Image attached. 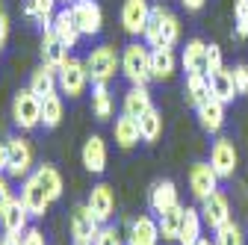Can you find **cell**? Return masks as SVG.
<instances>
[{"instance_id":"7402d4cb","label":"cell","mask_w":248,"mask_h":245,"mask_svg":"<svg viewBox=\"0 0 248 245\" xmlns=\"http://www.w3.org/2000/svg\"><path fill=\"white\" fill-rule=\"evenodd\" d=\"M0 228H3V233H9V236H21L30 228V213H27V207H24L21 198H15L6 207V213L0 216Z\"/></svg>"},{"instance_id":"3957f363","label":"cell","mask_w":248,"mask_h":245,"mask_svg":"<svg viewBox=\"0 0 248 245\" xmlns=\"http://www.w3.org/2000/svg\"><path fill=\"white\" fill-rule=\"evenodd\" d=\"M121 74L130 80V86H148V80H151V47L130 42L121 50Z\"/></svg>"},{"instance_id":"7a4b0ae2","label":"cell","mask_w":248,"mask_h":245,"mask_svg":"<svg viewBox=\"0 0 248 245\" xmlns=\"http://www.w3.org/2000/svg\"><path fill=\"white\" fill-rule=\"evenodd\" d=\"M86 71H89V83H109L115 77V71H121V53L112 45H98L92 47V53L83 59Z\"/></svg>"},{"instance_id":"9a60e30c","label":"cell","mask_w":248,"mask_h":245,"mask_svg":"<svg viewBox=\"0 0 248 245\" xmlns=\"http://www.w3.org/2000/svg\"><path fill=\"white\" fill-rule=\"evenodd\" d=\"M80 160H83V168H86L89 174H101V171L107 168V142H104L98 133L89 136V139L83 142Z\"/></svg>"},{"instance_id":"e0dca14e","label":"cell","mask_w":248,"mask_h":245,"mask_svg":"<svg viewBox=\"0 0 248 245\" xmlns=\"http://www.w3.org/2000/svg\"><path fill=\"white\" fill-rule=\"evenodd\" d=\"M174 204H180V198H177V186H174V180H157L151 186V195H148V207H151V213H166V210H171Z\"/></svg>"},{"instance_id":"d6986e66","label":"cell","mask_w":248,"mask_h":245,"mask_svg":"<svg viewBox=\"0 0 248 245\" xmlns=\"http://www.w3.org/2000/svg\"><path fill=\"white\" fill-rule=\"evenodd\" d=\"M177 71L174 47H151V80H171Z\"/></svg>"},{"instance_id":"83f0119b","label":"cell","mask_w":248,"mask_h":245,"mask_svg":"<svg viewBox=\"0 0 248 245\" xmlns=\"http://www.w3.org/2000/svg\"><path fill=\"white\" fill-rule=\"evenodd\" d=\"M183 216H186V207L183 204H174L171 210L160 213L157 216V225H160V236L166 242H177L180 236V225H183Z\"/></svg>"},{"instance_id":"e575fe53","label":"cell","mask_w":248,"mask_h":245,"mask_svg":"<svg viewBox=\"0 0 248 245\" xmlns=\"http://www.w3.org/2000/svg\"><path fill=\"white\" fill-rule=\"evenodd\" d=\"M139 130H142V142H157L163 136V115L157 109H148L139 118Z\"/></svg>"},{"instance_id":"5b68a950","label":"cell","mask_w":248,"mask_h":245,"mask_svg":"<svg viewBox=\"0 0 248 245\" xmlns=\"http://www.w3.org/2000/svg\"><path fill=\"white\" fill-rule=\"evenodd\" d=\"M59 77V92L62 95H68V98H80L86 86H89V71H86V62L83 59H74L68 56L65 62H62V68L56 71Z\"/></svg>"},{"instance_id":"ac0fdd59","label":"cell","mask_w":248,"mask_h":245,"mask_svg":"<svg viewBox=\"0 0 248 245\" xmlns=\"http://www.w3.org/2000/svg\"><path fill=\"white\" fill-rule=\"evenodd\" d=\"M198 124H201V130H207V133H219L222 127H225V104L219 101V98H207L198 109Z\"/></svg>"},{"instance_id":"6da1fadb","label":"cell","mask_w":248,"mask_h":245,"mask_svg":"<svg viewBox=\"0 0 248 245\" xmlns=\"http://www.w3.org/2000/svg\"><path fill=\"white\" fill-rule=\"evenodd\" d=\"M145 45L148 47H174L180 42V21L166 6H151V18L145 27Z\"/></svg>"},{"instance_id":"60d3db41","label":"cell","mask_w":248,"mask_h":245,"mask_svg":"<svg viewBox=\"0 0 248 245\" xmlns=\"http://www.w3.org/2000/svg\"><path fill=\"white\" fill-rule=\"evenodd\" d=\"M15 201V195H12V186H9V180L0 174V216L6 213V207Z\"/></svg>"},{"instance_id":"1f68e13d","label":"cell","mask_w":248,"mask_h":245,"mask_svg":"<svg viewBox=\"0 0 248 245\" xmlns=\"http://www.w3.org/2000/svg\"><path fill=\"white\" fill-rule=\"evenodd\" d=\"M36 177H39V183L47 189V195H50V201H59L62 198V174L53 168V166H47V163H42V166H36V171H33Z\"/></svg>"},{"instance_id":"52a82bcc","label":"cell","mask_w":248,"mask_h":245,"mask_svg":"<svg viewBox=\"0 0 248 245\" xmlns=\"http://www.w3.org/2000/svg\"><path fill=\"white\" fill-rule=\"evenodd\" d=\"M210 166L216 168L219 180H231L236 174V166H239V154H236V145L228 139V136H219L210 148Z\"/></svg>"},{"instance_id":"277c9868","label":"cell","mask_w":248,"mask_h":245,"mask_svg":"<svg viewBox=\"0 0 248 245\" xmlns=\"http://www.w3.org/2000/svg\"><path fill=\"white\" fill-rule=\"evenodd\" d=\"M12 121L18 130H36L42 127V98L27 89H21L12 98Z\"/></svg>"},{"instance_id":"ffe728a7","label":"cell","mask_w":248,"mask_h":245,"mask_svg":"<svg viewBox=\"0 0 248 245\" xmlns=\"http://www.w3.org/2000/svg\"><path fill=\"white\" fill-rule=\"evenodd\" d=\"M42 65H47V68H62V62L68 59V47L59 42V36L53 33V30H45L42 33Z\"/></svg>"},{"instance_id":"f546056e","label":"cell","mask_w":248,"mask_h":245,"mask_svg":"<svg viewBox=\"0 0 248 245\" xmlns=\"http://www.w3.org/2000/svg\"><path fill=\"white\" fill-rule=\"evenodd\" d=\"M207 98H210V77L201 74V71L186 74V104L198 109Z\"/></svg>"},{"instance_id":"5bb4252c","label":"cell","mask_w":248,"mask_h":245,"mask_svg":"<svg viewBox=\"0 0 248 245\" xmlns=\"http://www.w3.org/2000/svg\"><path fill=\"white\" fill-rule=\"evenodd\" d=\"M86 204H89L92 213H95V219H98L101 225H107V222L115 216V192H112L109 183H98V186H92Z\"/></svg>"},{"instance_id":"d590c367","label":"cell","mask_w":248,"mask_h":245,"mask_svg":"<svg viewBox=\"0 0 248 245\" xmlns=\"http://www.w3.org/2000/svg\"><path fill=\"white\" fill-rule=\"evenodd\" d=\"M213 242H216V245H245V230L231 219V222H225L222 228H216Z\"/></svg>"},{"instance_id":"ab89813d","label":"cell","mask_w":248,"mask_h":245,"mask_svg":"<svg viewBox=\"0 0 248 245\" xmlns=\"http://www.w3.org/2000/svg\"><path fill=\"white\" fill-rule=\"evenodd\" d=\"M233 83H236V92H239V95H248V65H245V62L233 65Z\"/></svg>"},{"instance_id":"b9f144b4","label":"cell","mask_w":248,"mask_h":245,"mask_svg":"<svg viewBox=\"0 0 248 245\" xmlns=\"http://www.w3.org/2000/svg\"><path fill=\"white\" fill-rule=\"evenodd\" d=\"M21 245H45V233L39 228H27L21 233Z\"/></svg>"},{"instance_id":"9c48e42d","label":"cell","mask_w":248,"mask_h":245,"mask_svg":"<svg viewBox=\"0 0 248 245\" xmlns=\"http://www.w3.org/2000/svg\"><path fill=\"white\" fill-rule=\"evenodd\" d=\"M71 15H74V24L80 30V36H98L104 30V9L95 3V0H74Z\"/></svg>"},{"instance_id":"7dc6e473","label":"cell","mask_w":248,"mask_h":245,"mask_svg":"<svg viewBox=\"0 0 248 245\" xmlns=\"http://www.w3.org/2000/svg\"><path fill=\"white\" fill-rule=\"evenodd\" d=\"M195 245H216V242H210V239H207V236H201V239H198V242H195Z\"/></svg>"},{"instance_id":"f1b7e54d","label":"cell","mask_w":248,"mask_h":245,"mask_svg":"<svg viewBox=\"0 0 248 245\" xmlns=\"http://www.w3.org/2000/svg\"><path fill=\"white\" fill-rule=\"evenodd\" d=\"M56 3H59V0H27L24 15L33 18L42 30H50L53 18H56Z\"/></svg>"},{"instance_id":"cb8c5ba5","label":"cell","mask_w":248,"mask_h":245,"mask_svg":"<svg viewBox=\"0 0 248 245\" xmlns=\"http://www.w3.org/2000/svg\"><path fill=\"white\" fill-rule=\"evenodd\" d=\"M53 33L59 36V42L65 45L68 50L80 42V30H77V24H74V15H71V6H65V9H59L56 12V18H53Z\"/></svg>"},{"instance_id":"bcb514c9","label":"cell","mask_w":248,"mask_h":245,"mask_svg":"<svg viewBox=\"0 0 248 245\" xmlns=\"http://www.w3.org/2000/svg\"><path fill=\"white\" fill-rule=\"evenodd\" d=\"M0 245H21V236H9V233H3Z\"/></svg>"},{"instance_id":"4dcf8cb0","label":"cell","mask_w":248,"mask_h":245,"mask_svg":"<svg viewBox=\"0 0 248 245\" xmlns=\"http://www.w3.org/2000/svg\"><path fill=\"white\" fill-rule=\"evenodd\" d=\"M201 228H204L201 210L186 207V216H183V225H180V236H177V242H180V245H195V242L201 239Z\"/></svg>"},{"instance_id":"8fae6325","label":"cell","mask_w":248,"mask_h":245,"mask_svg":"<svg viewBox=\"0 0 248 245\" xmlns=\"http://www.w3.org/2000/svg\"><path fill=\"white\" fill-rule=\"evenodd\" d=\"M21 201H24L27 213H30V216H36V219H42L45 213H47V207L53 204V201H50V195H47V189L39 183V177H36V174L24 177V186H21Z\"/></svg>"},{"instance_id":"7c38bea8","label":"cell","mask_w":248,"mask_h":245,"mask_svg":"<svg viewBox=\"0 0 248 245\" xmlns=\"http://www.w3.org/2000/svg\"><path fill=\"white\" fill-rule=\"evenodd\" d=\"M201 219H204V225L207 228H222L225 222H231L233 216H231V201H228V195L225 192H219V189H216L213 195H207L204 201H201Z\"/></svg>"},{"instance_id":"f6af8a7d","label":"cell","mask_w":248,"mask_h":245,"mask_svg":"<svg viewBox=\"0 0 248 245\" xmlns=\"http://www.w3.org/2000/svg\"><path fill=\"white\" fill-rule=\"evenodd\" d=\"M6 171V142H0V174Z\"/></svg>"},{"instance_id":"4fadbf2b","label":"cell","mask_w":248,"mask_h":245,"mask_svg":"<svg viewBox=\"0 0 248 245\" xmlns=\"http://www.w3.org/2000/svg\"><path fill=\"white\" fill-rule=\"evenodd\" d=\"M216 189H219V174H216V168L210 163H195L189 168V192L204 201L207 195H213Z\"/></svg>"},{"instance_id":"7bdbcfd3","label":"cell","mask_w":248,"mask_h":245,"mask_svg":"<svg viewBox=\"0 0 248 245\" xmlns=\"http://www.w3.org/2000/svg\"><path fill=\"white\" fill-rule=\"evenodd\" d=\"M6 39H9V15H6L3 6H0V50L6 47Z\"/></svg>"},{"instance_id":"74e56055","label":"cell","mask_w":248,"mask_h":245,"mask_svg":"<svg viewBox=\"0 0 248 245\" xmlns=\"http://www.w3.org/2000/svg\"><path fill=\"white\" fill-rule=\"evenodd\" d=\"M225 68V56H222V47L219 45H207V77H213L216 71Z\"/></svg>"},{"instance_id":"30bf717a","label":"cell","mask_w":248,"mask_h":245,"mask_svg":"<svg viewBox=\"0 0 248 245\" xmlns=\"http://www.w3.org/2000/svg\"><path fill=\"white\" fill-rule=\"evenodd\" d=\"M151 18V3L148 0H124L121 6V27L127 36H145V27Z\"/></svg>"},{"instance_id":"ee69618b","label":"cell","mask_w":248,"mask_h":245,"mask_svg":"<svg viewBox=\"0 0 248 245\" xmlns=\"http://www.w3.org/2000/svg\"><path fill=\"white\" fill-rule=\"evenodd\" d=\"M180 3H183V9H186V12H198V9L207 3V0H180Z\"/></svg>"},{"instance_id":"44dd1931","label":"cell","mask_w":248,"mask_h":245,"mask_svg":"<svg viewBox=\"0 0 248 245\" xmlns=\"http://www.w3.org/2000/svg\"><path fill=\"white\" fill-rule=\"evenodd\" d=\"M112 136H115V145L121 151H130L139 145L142 139V130H139V118H130V115H118L115 118V127H112Z\"/></svg>"},{"instance_id":"d6a6232c","label":"cell","mask_w":248,"mask_h":245,"mask_svg":"<svg viewBox=\"0 0 248 245\" xmlns=\"http://www.w3.org/2000/svg\"><path fill=\"white\" fill-rule=\"evenodd\" d=\"M62 112H65L62 95H47V98L42 101V127H45V130H53V127H59Z\"/></svg>"},{"instance_id":"f35d334b","label":"cell","mask_w":248,"mask_h":245,"mask_svg":"<svg viewBox=\"0 0 248 245\" xmlns=\"http://www.w3.org/2000/svg\"><path fill=\"white\" fill-rule=\"evenodd\" d=\"M92 245H124V239H121V233H118L115 228L104 225V228H101V233L95 236V242H92Z\"/></svg>"},{"instance_id":"836d02e7","label":"cell","mask_w":248,"mask_h":245,"mask_svg":"<svg viewBox=\"0 0 248 245\" xmlns=\"http://www.w3.org/2000/svg\"><path fill=\"white\" fill-rule=\"evenodd\" d=\"M92 112H95L98 121L112 118V95H109L107 83H95V92H92Z\"/></svg>"},{"instance_id":"c3c4849f","label":"cell","mask_w":248,"mask_h":245,"mask_svg":"<svg viewBox=\"0 0 248 245\" xmlns=\"http://www.w3.org/2000/svg\"><path fill=\"white\" fill-rule=\"evenodd\" d=\"M59 3H68V6H71V3H74V0H59Z\"/></svg>"},{"instance_id":"d4e9b609","label":"cell","mask_w":248,"mask_h":245,"mask_svg":"<svg viewBox=\"0 0 248 245\" xmlns=\"http://www.w3.org/2000/svg\"><path fill=\"white\" fill-rule=\"evenodd\" d=\"M180 62H183L186 74H192V71L207 74V42L189 39V42H186V47H183V53H180Z\"/></svg>"},{"instance_id":"603a6c76","label":"cell","mask_w":248,"mask_h":245,"mask_svg":"<svg viewBox=\"0 0 248 245\" xmlns=\"http://www.w3.org/2000/svg\"><path fill=\"white\" fill-rule=\"evenodd\" d=\"M148 109H154L148 86H130V89H127V95H124L121 112H124V115H130V118H142Z\"/></svg>"},{"instance_id":"8992f818","label":"cell","mask_w":248,"mask_h":245,"mask_svg":"<svg viewBox=\"0 0 248 245\" xmlns=\"http://www.w3.org/2000/svg\"><path fill=\"white\" fill-rule=\"evenodd\" d=\"M33 168V148L24 136H9L6 139V171L9 177H30Z\"/></svg>"},{"instance_id":"8d00e7d4","label":"cell","mask_w":248,"mask_h":245,"mask_svg":"<svg viewBox=\"0 0 248 245\" xmlns=\"http://www.w3.org/2000/svg\"><path fill=\"white\" fill-rule=\"evenodd\" d=\"M233 33L239 39H248V0H236L233 6Z\"/></svg>"},{"instance_id":"4316f807","label":"cell","mask_w":248,"mask_h":245,"mask_svg":"<svg viewBox=\"0 0 248 245\" xmlns=\"http://www.w3.org/2000/svg\"><path fill=\"white\" fill-rule=\"evenodd\" d=\"M210 95L219 98L222 104H231L233 98H239L236 83H233V68H222L210 77Z\"/></svg>"},{"instance_id":"484cf974","label":"cell","mask_w":248,"mask_h":245,"mask_svg":"<svg viewBox=\"0 0 248 245\" xmlns=\"http://www.w3.org/2000/svg\"><path fill=\"white\" fill-rule=\"evenodd\" d=\"M30 92L39 95L42 101L47 95H56L59 92V77H56V68H47V65H39L33 74H30Z\"/></svg>"},{"instance_id":"2e32d148","label":"cell","mask_w":248,"mask_h":245,"mask_svg":"<svg viewBox=\"0 0 248 245\" xmlns=\"http://www.w3.org/2000/svg\"><path fill=\"white\" fill-rule=\"evenodd\" d=\"M163 236H160V225L157 219L151 216H139L130 222V230H127V245H157Z\"/></svg>"},{"instance_id":"ba28073f","label":"cell","mask_w":248,"mask_h":245,"mask_svg":"<svg viewBox=\"0 0 248 245\" xmlns=\"http://www.w3.org/2000/svg\"><path fill=\"white\" fill-rule=\"evenodd\" d=\"M71 236H74V245H92L95 236L101 233V222L95 219V213L89 210V204H77L71 210Z\"/></svg>"}]
</instances>
